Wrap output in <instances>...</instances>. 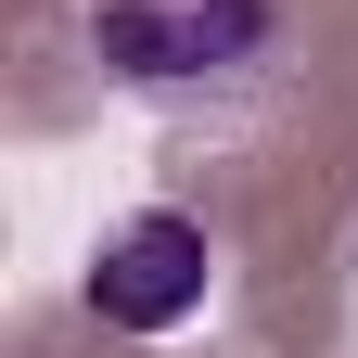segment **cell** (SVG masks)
<instances>
[{
	"label": "cell",
	"instance_id": "cell-2",
	"mask_svg": "<svg viewBox=\"0 0 358 358\" xmlns=\"http://www.w3.org/2000/svg\"><path fill=\"white\" fill-rule=\"evenodd\" d=\"M90 320L128 333V345H166V333H192L205 320V294H217V243H205V217H179V205H141V217H115L103 243H90Z\"/></svg>",
	"mask_w": 358,
	"mask_h": 358
},
{
	"label": "cell",
	"instance_id": "cell-1",
	"mask_svg": "<svg viewBox=\"0 0 358 358\" xmlns=\"http://www.w3.org/2000/svg\"><path fill=\"white\" fill-rule=\"evenodd\" d=\"M282 38V0H90V52L128 90H205L268 64Z\"/></svg>",
	"mask_w": 358,
	"mask_h": 358
}]
</instances>
